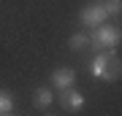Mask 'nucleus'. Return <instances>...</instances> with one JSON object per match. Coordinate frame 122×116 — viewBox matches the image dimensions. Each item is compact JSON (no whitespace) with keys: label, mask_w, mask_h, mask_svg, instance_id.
I'll use <instances>...</instances> for the list:
<instances>
[{"label":"nucleus","mask_w":122,"mask_h":116,"mask_svg":"<svg viewBox=\"0 0 122 116\" xmlns=\"http://www.w3.org/2000/svg\"><path fill=\"white\" fill-rule=\"evenodd\" d=\"M90 73L95 78H103V81H114L119 76V60L114 57V49H106V51L95 54V60L90 62Z\"/></svg>","instance_id":"f257e3e1"},{"label":"nucleus","mask_w":122,"mask_h":116,"mask_svg":"<svg viewBox=\"0 0 122 116\" xmlns=\"http://www.w3.org/2000/svg\"><path fill=\"white\" fill-rule=\"evenodd\" d=\"M92 32L90 35V46L95 49V51H106V49H114L119 43V30L114 24H106V22H100L98 27H92Z\"/></svg>","instance_id":"f03ea898"},{"label":"nucleus","mask_w":122,"mask_h":116,"mask_svg":"<svg viewBox=\"0 0 122 116\" xmlns=\"http://www.w3.org/2000/svg\"><path fill=\"white\" fill-rule=\"evenodd\" d=\"M109 19V14L103 11V5H100V0H95V3H87L81 8V14H79V22H81L84 27H98L100 22Z\"/></svg>","instance_id":"7ed1b4c3"},{"label":"nucleus","mask_w":122,"mask_h":116,"mask_svg":"<svg viewBox=\"0 0 122 116\" xmlns=\"http://www.w3.org/2000/svg\"><path fill=\"white\" fill-rule=\"evenodd\" d=\"M73 84H76V70L73 68H57V70H52V86L57 92L71 89Z\"/></svg>","instance_id":"20e7f679"},{"label":"nucleus","mask_w":122,"mask_h":116,"mask_svg":"<svg viewBox=\"0 0 122 116\" xmlns=\"http://www.w3.org/2000/svg\"><path fill=\"white\" fill-rule=\"evenodd\" d=\"M60 100H62V108H65V111H79V108H84V95L76 92L73 86H71V89H62Z\"/></svg>","instance_id":"39448f33"},{"label":"nucleus","mask_w":122,"mask_h":116,"mask_svg":"<svg viewBox=\"0 0 122 116\" xmlns=\"http://www.w3.org/2000/svg\"><path fill=\"white\" fill-rule=\"evenodd\" d=\"M68 46L73 49V51H84V49L90 46V35H87V32H73L71 41H68Z\"/></svg>","instance_id":"423d86ee"},{"label":"nucleus","mask_w":122,"mask_h":116,"mask_svg":"<svg viewBox=\"0 0 122 116\" xmlns=\"http://www.w3.org/2000/svg\"><path fill=\"white\" fill-rule=\"evenodd\" d=\"M52 100H54V95H52L49 86H38V89H35V105H38V108L52 105Z\"/></svg>","instance_id":"0eeeda50"},{"label":"nucleus","mask_w":122,"mask_h":116,"mask_svg":"<svg viewBox=\"0 0 122 116\" xmlns=\"http://www.w3.org/2000/svg\"><path fill=\"white\" fill-rule=\"evenodd\" d=\"M14 111V95L8 89H0V116H8Z\"/></svg>","instance_id":"6e6552de"},{"label":"nucleus","mask_w":122,"mask_h":116,"mask_svg":"<svg viewBox=\"0 0 122 116\" xmlns=\"http://www.w3.org/2000/svg\"><path fill=\"white\" fill-rule=\"evenodd\" d=\"M100 5H103V11L109 14H119V8H122V0H100Z\"/></svg>","instance_id":"1a4fd4ad"}]
</instances>
